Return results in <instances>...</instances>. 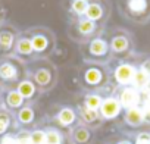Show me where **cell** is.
<instances>
[{"label": "cell", "mask_w": 150, "mask_h": 144, "mask_svg": "<svg viewBox=\"0 0 150 144\" xmlns=\"http://www.w3.org/2000/svg\"><path fill=\"white\" fill-rule=\"evenodd\" d=\"M121 13L131 22L143 25L150 21V0H119Z\"/></svg>", "instance_id": "cell-1"}, {"label": "cell", "mask_w": 150, "mask_h": 144, "mask_svg": "<svg viewBox=\"0 0 150 144\" xmlns=\"http://www.w3.org/2000/svg\"><path fill=\"white\" fill-rule=\"evenodd\" d=\"M110 49L113 53H118V54H124V53H131L132 49H134V43H132V37L129 32L127 31H118L112 41H110Z\"/></svg>", "instance_id": "cell-2"}, {"label": "cell", "mask_w": 150, "mask_h": 144, "mask_svg": "<svg viewBox=\"0 0 150 144\" xmlns=\"http://www.w3.org/2000/svg\"><path fill=\"white\" fill-rule=\"evenodd\" d=\"M141 102H143V93L140 90H137L135 87L125 85L121 90L119 103H121L122 107H125V109L137 107V106H141Z\"/></svg>", "instance_id": "cell-3"}, {"label": "cell", "mask_w": 150, "mask_h": 144, "mask_svg": "<svg viewBox=\"0 0 150 144\" xmlns=\"http://www.w3.org/2000/svg\"><path fill=\"white\" fill-rule=\"evenodd\" d=\"M137 69L138 68L135 65H132V63H121L115 69V80H116V83H119L122 85H131Z\"/></svg>", "instance_id": "cell-4"}, {"label": "cell", "mask_w": 150, "mask_h": 144, "mask_svg": "<svg viewBox=\"0 0 150 144\" xmlns=\"http://www.w3.org/2000/svg\"><path fill=\"white\" fill-rule=\"evenodd\" d=\"M86 18L96 22V21H102V19H106L108 15H109V5H103V3H97V2H93V3H88V8L86 11Z\"/></svg>", "instance_id": "cell-5"}, {"label": "cell", "mask_w": 150, "mask_h": 144, "mask_svg": "<svg viewBox=\"0 0 150 144\" xmlns=\"http://www.w3.org/2000/svg\"><path fill=\"white\" fill-rule=\"evenodd\" d=\"M121 109H122V106H121L119 100L115 99V97H109L105 102H102L100 113H102V116L105 119H112V118H115V116L119 115Z\"/></svg>", "instance_id": "cell-6"}, {"label": "cell", "mask_w": 150, "mask_h": 144, "mask_svg": "<svg viewBox=\"0 0 150 144\" xmlns=\"http://www.w3.org/2000/svg\"><path fill=\"white\" fill-rule=\"evenodd\" d=\"M125 122L129 126H141L143 124H146V119H144V113H143L141 106L125 109Z\"/></svg>", "instance_id": "cell-7"}, {"label": "cell", "mask_w": 150, "mask_h": 144, "mask_svg": "<svg viewBox=\"0 0 150 144\" xmlns=\"http://www.w3.org/2000/svg\"><path fill=\"white\" fill-rule=\"evenodd\" d=\"M77 28H78V32L84 37H90L94 34L96 31V22L87 19V18H81L78 19V24H77Z\"/></svg>", "instance_id": "cell-8"}, {"label": "cell", "mask_w": 150, "mask_h": 144, "mask_svg": "<svg viewBox=\"0 0 150 144\" xmlns=\"http://www.w3.org/2000/svg\"><path fill=\"white\" fill-rule=\"evenodd\" d=\"M109 50V46L105 40L102 38H94L90 44V52L94 54V56H105Z\"/></svg>", "instance_id": "cell-9"}, {"label": "cell", "mask_w": 150, "mask_h": 144, "mask_svg": "<svg viewBox=\"0 0 150 144\" xmlns=\"http://www.w3.org/2000/svg\"><path fill=\"white\" fill-rule=\"evenodd\" d=\"M31 44H33V50L35 52H44L49 46V40L44 34H35L31 40Z\"/></svg>", "instance_id": "cell-10"}, {"label": "cell", "mask_w": 150, "mask_h": 144, "mask_svg": "<svg viewBox=\"0 0 150 144\" xmlns=\"http://www.w3.org/2000/svg\"><path fill=\"white\" fill-rule=\"evenodd\" d=\"M15 75H16V71L11 63H3L2 66H0V77L2 78L12 80V78H15Z\"/></svg>", "instance_id": "cell-11"}, {"label": "cell", "mask_w": 150, "mask_h": 144, "mask_svg": "<svg viewBox=\"0 0 150 144\" xmlns=\"http://www.w3.org/2000/svg\"><path fill=\"white\" fill-rule=\"evenodd\" d=\"M16 50L21 54H30L33 52V44H31V41L28 38H21L18 41V44H16Z\"/></svg>", "instance_id": "cell-12"}, {"label": "cell", "mask_w": 150, "mask_h": 144, "mask_svg": "<svg viewBox=\"0 0 150 144\" xmlns=\"http://www.w3.org/2000/svg\"><path fill=\"white\" fill-rule=\"evenodd\" d=\"M59 121H60L63 125H69V124H72V122L75 121V115H74V112H72L71 109L65 107V109H62L60 113H59Z\"/></svg>", "instance_id": "cell-13"}, {"label": "cell", "mask_w": 150, "mask_h": 144, "mask_svg": "<svg viewBox=\"0 0 150 144\" xmlns=\"http://www.w3.org/2000/svg\"><path fill=\"white\" fill-rule=\"evenodd\" d=\"M18 93L22 97H31L34 94V85H33V83H30V81L21 83L19 84V88H18Z\"/></svg>", "instance_id": "cell-14"}, {"label": "cell", "mask_w": 150, "mask_h": 144, "mask_svg": "<svg viewBox=\"0 0 150 144\" xmlns=\"http://www.w3.org/2000/svg\"><path fill=\"white\" fill-rule=\"evenodd\" d=\"M88 8V0H74L72 2V11L77 15H84Z\"/></svg>", "instance_id": "cell-15"}, {"label": "cell", "mask_w": 150, "mask_h": 144, "mask_svg": "<svg viewBox=\"0 0 150 144\" xmlns=\"http://www.w3.org/2000/svg\"><path fill=\"white\" fill-rule=\"evenodd\" d=\"M102 80V72L97 69H88L86 74V81L88 84H97Z\"/></svg>", "instance_id": "cell-16"}, {"label": "cell", "mask_w": 150, "mask_h": 144, "mask_svg": "<svg viewBox=\"0 0 150 144\" xmlns=\"http://www.w3.org/2000/svg\"><path fill=\"white\" fill-rule=\"evenodd\" d=\"M44 144H60V134L54 129H50L46 132Z\"/></svg>", "instance_id": "cell-17"}, {"label": "cell", "mask_w": 150, "mask_h": 144, "mask_svg": "<svg viewBox=\"0 0 150 144\" xmlns=\"http://www.w3.org/2000/svg\"><path fill=\"white\" fill-rule=\"evenodd\" d=\"M102 106V99L99 96H88L86 99V107L91 109V110H96Z\"/></svg>", "instance_id": "cell-18"}, {"label": "cell", "mask_w": 150, "mask_h": 144, "mask_svg": "<svg viewBox=\"0 0 150 144\" xmlns=\"http://www.w3.org/2000/svg\"><path fill=\"white\" fill-rule=\"evenodd\" d=\"M13 43V35L9 34V32H2L0 34V47L3 50H8Z\"/></svg>", "instance_id": "cell-19"}, {"label": "cell", "mask_w": 150, "mask_h": 144, "mask_svg": "<svg viewBox=\"0 0 150 144\" xmlns=\"http://www.w3.org/2000/svg\"><path fill=\"white\" fill-rule=\"evenodd\" d=\"M35 83L37 84H40V85H46L47 83H49V80H50V74L46 71V69H40L37 74H35Z\"/></svg>", "instance_id": "cell-20"}, {"label": "cell", "mask_w": 150, "mask_h": 144, "mask_svg": "<svg viewBox=\"0 0 150 144\" xmlns=\"http://www.w3.org/2000/svg\"><path fill=\"white\" fill-rule=\"evenodd\" d=\"M22 99H24V97H22L19 93L12 91V93H9V96H8V103H9V106H12V107H18V106H21Z\"/></svg>", "instance_id": "cell-21"}, {"label": "cell", "mask_w": 150, "mask_h": 144, "mask_svg": "<svg viewBox=\"0 0 150 144\" xmlns=\"http://www.w3.org/2000/svg\"><path fill=\"white\" fill-rule=\"evenodd\" d=\"M80 112H81V116H83V119H84L86 122H94L96 118H97L96 110H91V109H88V107H81Z\"/></svg>", "instance_id": "cell-22"}, {"label": "cell", "mask_w": 150, "mask_h": 144, "mask_svg": "<svg viewBox=\"0 0 150 144\" xmlns=\"http://www.w3.org/2000/svg\"><path fill=\"white\" fill-rule=\"evenodd\" d=\"M134 144H150V131H140L135 135Z\"/></svg>", "instance_id": "cell-23"}, {"label": "cell", "mask_w": 150, "mask_h": 144, "mask_svg": "<svg viewBox=\"0 0 150 144\" xmlns=\"http://www.w3.org/2000/svg\"><path fill=\"white\" fill-rule=\"evenodd\" d=\"M75 141H78V143H86L90 137L88 131L86 128H77V131H75Z\"/></svg>", "instance_id": "cell-24"}, {"label": "cell", "mask_w": 150, "mask_h": 144, "mask_svg": "<svg viewBox=\"0 0 150 144\" xmlns=\"http://www.w3.org/2000/svg\"><path fill=\"white\" fill-rule=\"evenodd\" d=\"M33 118H34V115H33V110H31L30 107H24V109L19 112V121L24 122V124L31 122Z\"/></svg>", "instance_id": "cell-25"}, {"label": "cell", "mask_w": 150, "mask_h": 144, "mask_svg": "<svg viewBox=\"0 0 150 144\" xmlns=\"http://www.w3.org/2000/svg\"><path fill=\"white\" fill-rule=\"evenodd\" d=\"M30 140H31V144H44L46 132H43V131H35V132L31 134Z\"/></svg>", "instance_id": "cell-26"}, {"label": "cell", "mask_w": 150, "mask_h": 144, "mask_svg": "<svg viewBox=\"0 0 150 144\" xmlns=\"http://www.w3.org/2000/svg\"><path fill=\"white\" fill-rule=\"evenodd\" d=\"M138 69H140V71H143L144 74L150 78V56H146V57L141 60V63H140Z\"/></svg>", "instance_id": "cell-27"}, {"label": "cell", "mask_w": 150, "mask_h": 144, "mask_svg": "<svg viewBox=\"0 0 150 144\" xmlns=\"http://www.w3.org/2000/svg\"><path fill=\"white\" fill-rule=\"evenodd\" d=\"M8 124H9V119L6 115H0V134L5 132L6 128H8Z\"/></svg>", "instance_id": "cell-28"}, {"label": "cell", "mask_w": 150, "mask_h": 144, "mask_svg": "<svg viewBox=\"0 0 150 144\" xmlns=\"http://www.w3.org/2000/svg\"><path fill=\"white\" fill-rule=\"evenodd\" d=\"M0 144H16V138H13L12 135H6V137L2 138Z\"/></svg>", "instance_id": "cell-29"}, {"label": "cell", "mask_w": 150, "mask_h": 144, "mask_svg": "<svg viewBox=\"0 0 150 144\" xmlns=\"http://www.w3.org/2000/svg\"><path fill=\"white\" fill-rule=\"evenodd\" d=\"M16 144H31L30 138H16Z\"/></svg>", "instance_id": "cell-30"}, {"label": "cell", "mask_w": 150, "mask_h": 144, "mask_svg": "<svg viewBox=\"0 0 150 144\" xmlns=\"http://www.w3.org/2000/svg\"><path fill=\"white\" fill-rule=\"evenodd\" d=\"M118 144H132L131 141H128V140H122V141H119Z\"/></svg>", "instance_id": "cell-31"}]
</instances>
